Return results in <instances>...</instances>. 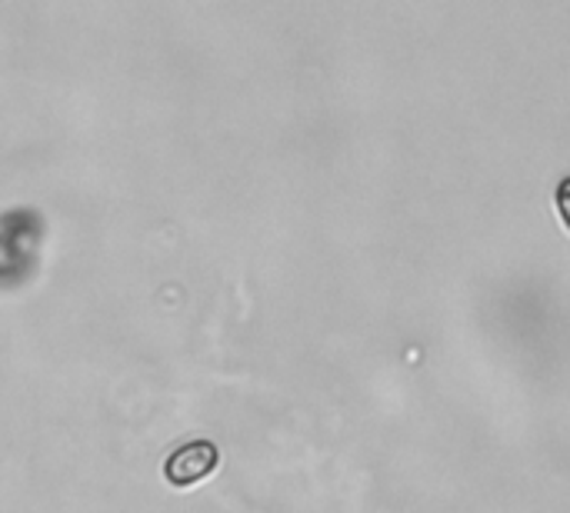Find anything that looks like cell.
<instances>
[{"label":"cell","mask_w":570,"mask_h":513,"mask_svg":"<svg viewBox=\"0 0 570 513\" xmlns=\"http://www.w3.org/2000/svg\"><path fill=\"white\" fill-rule=\"evenodd\" d=\"M217 467V447L210 441H194L180 451H174L164 464V477L174 487H194L197 481L210 477Z\"/></svg>","instance_id":"6da1fadb"},{"label":"cell","mask_w":570,"mask_h":513,"mask_svg":"<svg viewBox=\"0 0 570 513\" xmlns=\"http://www.w3.org/2000/svg\"><path fill=\"white\" fill-rule=\"evenodd\" d=\"M558 210H561V220L568 224L570 230V177H564L561 187H558Z\"/></svg>","instance_id":"7a4b0ae2"}]
</instances>
